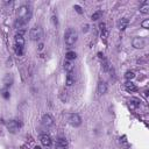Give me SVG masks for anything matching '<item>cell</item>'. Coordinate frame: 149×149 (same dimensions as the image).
Here are the masks:
<instances>
[{"label": "cell", "instance_id": "5", "mask_svg": "<svg viewBox=\"0 0 149 149\" xmlns=\"http://www.w3.org/2000/svg\"><path fill=\"white\" fill-rule=\"evenodd\" d=\"M6 127L11 133H16L19 130V128L21 127V124L18 120H10L6 125Z\"/></svg>", "mask_w": 149, "mask_h": 149}, {"label": "cell", "instance_id": "13", "mask_svg": "<svg viewBox=\"0 0 149 149\" xmlns=\"http://www.w3.org/2000/svg\"><path fill=\"white\" fill-rule=\"evenodd\" d=\"M128 23H129L128 19H127V18H122V19H120V20L118 21V28H119L120 30H125V29L127 28Z\"/></svg>", "mask_w": 149, "mask_h": 149}, {"label": "cell", "instance_id": "10", "mask_svg": "<svg viewBox=\"0 0 149 149\" xmlns=\"http://www.w3.org/2000/svg\"><path fill=\"white\" fill-rule=\"evenodd\" d=\"M97 92L99 95H103L107 92V84L105 82H99L98 86H97Z\"/></svg>", "mask_w": 149, "mask_h": 149}, {"label": "cell", "instance_id": "25", "mask_svg": "<svg viewBox=\"0 0 149 149\" xmlns=\"http://www.w3.org/2000/svg\"><path fill=\"white\" fill-rule=\"evenodd\" d=\"M73 8L76 10V12H77V13H79V14H82V13H83V10H82V7H80L79 5H75V6H73Z\"/></svg>", "mask_w": 149, "mask_h": 149}, {"label": "cell", "instance_id": "2", "mask_svg": "<svg viewBox=\"0 0 149 149\" xmlns=\"http://www.w3.org/2000/svg\"><path fill=\"white\" fill-rule=\"evenodd\" d=\"M32 8H30V6H28V5H22V6H20L19 7V11H18V18H20V19H22V20H25L26 22H29V20L32 19Z\"/></svg>", "mask_w": 149, "mask_h": 149}, {"label": "cell", "instance_id": "12", "mask_svg": "<svg viewBox=\"0 0 149 149\" xmlns=\"http://www.w3.org/2000/svg\"><path fill=\"white\" fill-rule=\"evenodd\" d=\"M14 42H15V45H18V47H25L23 35L22 34H16L15 37H14Z\"/></svg>", "mask_w": 149, "mask_h": 149}, {"label": "cell", "instance_id": "3", "mask_svg": "<svg viewBox=\"0 0 149 149\" xmlns=\"http://www.w3.org/2000/svg\"><path fill=\"white\" fill-rule=\"evenodd\" d=\"M29 36H30L32 41H40L42 38V36H43V29L40 26H35V27H33L30 29Z\"/></svg>", "mask_w": 149, "mask_h": 149}, {"label": "cell", "instance_id": "1", "mask_svg": "<svg viewBox=\"0 0 149 149\" xmlns=\"http://www.w3.org/2000/svg\"><path fill=\"white\" fill-rule=\"evenodd\" d=\"M77 40H78V33H77V30L73 29V28H69L65 32V34H64V42H65V44L69 45V47H71V45H73L77 42Z\"/></svg>", "mask_w": 149, "mask_h": 149}, {"label": "cell", "instance_id": "19", "mask_svg": "<svg viewBox=\"0 0 149 149\" xmlns=\"http://www.w3.org/2000/svg\"><path fill=\"white\" fill-rule=\"evenodd\" d=\"M76 57H77V54L75 53V51H68L67 54H65V60L67 61H73V60H76Z\"/></svg>", "mask_w": 149, "mask_h": 149}, {"label": "cell", "instance_id": "15", "mask_svg": "<svg viewBox=\"0 0 149 149\" xmlns=\"http://www.w3.org/2000/svg\"><path fill=\"white\" fill-rule=\"evenodd\" d=\"M13 82H14V79H13V76H12V75H6V76H5V78H4V84H5V87H6V89L11 87V86L13 85Z\"/></svg>", "mask_w": 149, "mask_h": 149}, {"label": "cell", "instance_id": "29", "mask_svg": "<svg viewBox=\"0 0 149 149\" xmlns=\"http://www.w3.org/2000/svg\"><path fill=\"white\" fill-rule=\"evenodd\" d=\"M34 149H41V147H35Z\"/></svg>", "mask_w": 149, "mask_h": 149}, {"label": "cell", "instance_id": "11", "mask_svg": "<svg viewBox=\"0 0 149 149\" xmlns=\"http://www.w3.org/2000/svg\"><path fill=\"white\" fill-rule=\"evenodd\" d=\"M56 149H67L68 148V141L64 137H60L56 140Z\"/></svg>", "mask_w": 149, "mask_h": 149}, {"label": "cell", "instance_id": "28", "mask_svg": "<svg viewBox=\"0 0 149 149\" xmlns=\"http://www.w3.org/2000/svg\"><path fill=\"white\" fill-rule=\"evenodd\" d=\"M89 30V25H85V26H83V32L84 33H86Z\"/></svg>", "mask_w": 149, "mask_h": 149}, {"label": "cell", "instance_id": "24", "mask_svg": "<svg viewBox=\"0 0 149 149\" xmlns=\"http://www.w3.org/2000/svg\"><path fill=\"white\" fill-rule=\"evenodd\" d=\"M1 94H3V97H4L5 99H8V98H10V92L7 91V89H5V90L3 91V93H1Z\"/></svg>", "mask_w": 149, "mask_h": 149}, {"label": "cell", "instance_id": "23", "mask_svg": "<svg viewBox=\"0 0 149 149\" xmlns=\"http://www.w3.org/2000/svg\"><path fill=\"white\" fill-rule=\"evenodd\" d=\"M141 26H142V28H144V29H148V27H149V19H146L144 21H142Z\"/></svg>", "mask_w": 149, "mask_h": 149}, {"label": "cell", "instance_id": "6", "mask_svg": "<svg viewBox=\"0 0 149 149\" xmlns=\"http://www.w3.org/2000/svg\"><path fill=\"white\" fill-rule=\"evenodd\" d=\"M26 25H27V22H26L25 20H22V19L18 18V19L15 20V22H14V28L19 30V34H22V35H23V33H25L23 28H25V26H26Z\"/></svg>", "mask_w": 149, "mask_h": 149}, {"label": "cell", "instance_id": "26", "mask_svg": "<svg viewBox=\"0 0 149 149\" xmlns=\"http://www.w3.org/2000/svg\"><path fill=\"white\" fill-rule=\"evenodd\" d=\"M99 27H100L102 32H105V29H106V28H105V27H106V25H105L104 22H103V23H100V25H99Z\"/></svg>", "mask_w": 149, "mask_h": 149}, {"label": "cell", "instance_id": "22", "mask_svg": "<svg viewBox=\"0 0 149 149\" xmlns=\"http://www.w3.org/2000/svg\"><path fill=\"white\" fill-rule=\"evenodd\" d=\"M125 78H126V79H128V80H129V79L132 80V79H134V78H135V73H134L133 71H127V72L125 73Z\"/></svg>", "mask_w": 149, "mask_h": 149}, {"label": "cell", "instance_id": "20", "mask_svg": "<svg viewBox=\"0 0 149 149\" xmlns=\"http://www.w3.org/2000/svg\"><path fill=\"white\" fill-rule=\"evenodd\" d=\"M103 16V12L102 11H95L93 14H92V16H91V19L93 20V21H97V20H99Z\"/></svg>", "mask_w": 149, "mask_h": 149}, {"label": "cell", "instance_id": "18", "mask_svg": "<svg viewBox=\"0 0 149 149\" xmlns=\"http://www.w3.org/2000/svg\"><path fill=\"white\" fill-rule=\"evenodd\" d=\"M63 67H64V70H65L67 72H72V71H73V64H72L71 61H67V60H65Z\"/></svg>", "mask_w": 149, "mask_h": 149}, {"label": "cell", "instance_id": "4", "mask_svg": "<svg viewBox=\"0 0 149 149\" xmlns=\"http://www.w3.org/2000/svg\"><path fill=\"white\" fill-rule=\"evenodd\" d=\"M68 121H69V124H70L72 127H79V126L82 125V118H80L77 113L70 114Z\"/></svg>", "mask_w": 149, "mask_h": 149}, {"label": "cell", "instance_id": "9", "mask_svg": "<svg viewBox=\"0 0 149 149\" xmlns=\"http://www.w3.org/2000/svg\"><path fill=\"white\" fill-rule=\"evenodd\" d=\"M40 141L41 143L44 146V147H50L51 143H53V139L50 135H48V134H42L40 136Z\"/></svg>", "mask_w": 149, "mask_h": 149}, {"label": "cell", "instance_id": "7", "mask_svg": "<svg viewBox=\"0 0 149 149\" xmlns=\"http://www.w3.org/2000/svg\"><path fill=\"white\" fill-rule=\"evenodd\" d=\"M132 44L135 49H143L146 47V41L142 37H134L132 41Z\"/></svg>", "mask_w": 149, "mask_h": 149}, {"label": "cell", "instance_id": "27", "mask_svg": "<svg viewBox=\"0 0 149 149\" xmlns=\"http://www.w3.org/2000/svg\"><path fill=\"white\" fill-rule=\"evenodd\" d=\"M53 22H54V25H55V26H57V25H58V20H57V16H53Z\"/></svg>", "mask_w": 149, "mask_h": 149}, {"label": "cell", "instance_id": "14", "mask_svg": "<svg viewBox=\"0 0 149 149\" xmlns=\"http://www.w3.org/2000/svg\"><path fill=\"white\" fill-rule=\"evenodd\" d=\"M75 82H76V76H75L73 71L72 72H68V75H67V85L68 86H72L75 84Z\"/></svg>", "mask_w": 149, "mask_h": 149}, {"label": "cell", "instance_id": "21", "mask_svg": "<svg viewBox=\"0 0 149 149\" xmlns=\"http://www.w3.org/2000/svg\"><path fill=\"white\" fill-rule=\"evenodd\" d=\"M14 50H15V54H16L18 56H22V55H23V47H18V45H15V47H14Z\"/></svg>", "mask_w": 149, "mask_h": 149}, {"label": "cell", "instance_id": "8", "mask_svg": "<svg viewBox=\"0 0 149 149\" xmlns=\"http://www.w3.org/2000/svg\"><path fill=\"white\" fill-rule=\"evenodd\" d=\"M41 121H42V125L45 126V127H51V126H54V119H53L51 115H49V114H44V115L42 117Z\"/></svg>", "mask_w": 149, "mask_h": 149}, {"label": "cell", "instance_id": "16", "mask_svg": "<svg viewBox=\"0 0 149 149\" xmlns=\"http://www.w3.org/2000/svg\"><path fill=\"white\" fill-rule=\"evenodd\" d=\"M140 12L142 14H148L149 13V1L148 0H146V1H143L140 6Z\"/></svg>", "mask_w": 149, "mask_h": 149}, {"label": "cell", "instance_id": "17", "mask_svg": "<svg viewBox=\"0 0 149 149\" xmlns=\"http://www.w3.org/2000/svg\"><path fill=\"white\" fill-rule=\"evenodd\" d=\"M125 89H126V91H128V92H136L137 91V87H136V85L135 84H133L132 82H127L126 84H125Z\"/></svg>", "mask_w": 149, "mask_h": 149}]
</instances>
